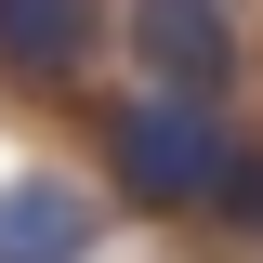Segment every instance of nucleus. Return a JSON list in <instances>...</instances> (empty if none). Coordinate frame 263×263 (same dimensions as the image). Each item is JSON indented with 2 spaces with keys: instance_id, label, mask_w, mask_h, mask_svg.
I'll list each match as a JSON object with an SVG mask.
<instances>
[{
  "instance_id": "obj_1",
  "label": "nucleus",
  "mask_w": 263,
  "mask_h": 263,
  "mask_svg": "<svg viewBox=\"0 0 263 263\" xmlns=\"http://www.w3.org/2000/svg\"><path fill=\"white\" fill-rule=\"evenodd\" d=\"M224 158H237V132H224V105H197V92H145V105L105 119V171L145 211H211Z\"/></svg>"
},
{
  "instance_id": "obj_2",
  "label": "nucleus",
  "mask_w": 263,
  "mask_h": 263,
  "mask_svg": "<svg viewBox=\"0 0 263 263\" xmlns=\"http://www.w3.org/2000/svg\"><path fill=\"white\" fill-rule=\"evenodd\" d=\"M132 53L158 66V92H197V105H224V79H237L224 0H132Z\"/></svg>"
},
{
  "instance_id": "obj_3",
  "label": "nucleus",
  "mask_w": 263,
  "mask_h": 263,
  "mask_svg": "<svg viewBox=\"0 0 263 263\" xmlns=\"http://www.w3.org/2000/svg\"><path fill=\"white\" fill-rule=\"evenodd\" d=\"M0 263H92V184L13 171L0 184Z\"/></svg>"
},
{
  "instance_id": "obj_4",
  "label": "nucleus",
  "mask_w": 263,
  "mask_h": 263,
  "mask_svg": "<svg viewBox=\"0 0 263 263\" xmlns=\"http://www.w3.org/2000/svg\"><path fill=\"white\" fill-rule=\"evenodd\" d=\"M79 53H92V0H0V66L66 79Z\"/></svg>"
},
{
  "instance_id": "obj_5",
  "label": "nucleus",
  "mask_w": 263,
  "mask_h": 263,
  "mask_svg": "<svg viewBox=\"0 0 263 263\" xmlns=\"http://www.w3.org/2000/svg\"><path fill=\"white\" fill-rule=\"evenodd\" d=\"M211 224L263 237V145H237V158H224V184H211Z\"/></svg>"
}]
</instances>
